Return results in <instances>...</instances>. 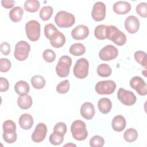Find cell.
Segmentation results:
<instances>
[{"label": "cell", "instance_id": "cell-11", "mask_svg": "<svg viewBox=\"0 0 147 147\" xmlns=\"http://www.w3.org/2000/svg\"><path fill=\"white\" fill-rule=\"evenodd\" d=\"M130 86L133 89H134L140 95L145 96L147 94L146 84L141 77L138 76L133 77L130 80Z\"/></svg>", "mask_w": 147, "mask_h": 147}, {"label": "cell", "instance_id": "cell-42", "mask_svg": "<svg viewBox=\"0 0 147 147\" xmlns=\"http://www.w3.org/2000/svg\"><path fill=\"white\" fill-rule=\"evenodd\" d=\"M0 49L1 53L7 56L10 53V44L7 42H2L0 45Z\"/></svg>", "mask_w": 147, "mask_h": 147}, {"label": "cell", "instance_id": "cell-6", "mask_svg": "<svg viewBox=\"0 0 147 147\" xmlns=\"http://www.w3.org/2000/svg\"><path fill=\"white\" fill-rule=\"evenodd\" d=\"M27 37L32 41L38 40L40 36V24L36 20H30L25 25Z\"/></svg>", "mask_w": 147, "mask_h": 147}, {"label": "cell", "instance_id": "cell-37", "mask_svg": "<svg viewBox=\"0 0 147 147\" xmlns=\"http://www.w3.org/2000/svg\"><path fill=\"white\" fill-rule=\"evenodd\" d=\"M57 31H58L57 29L52 24H47L44 26L45 36L49 40Z\"/></svg>", "mask_w": 147, "mask_h": 147}, {"label": "cell", "instance_id": "cell-7", "mask_svg": "<svg viewBox=\"0 0 147 147\" xmlns=\"http://www.w3.org/2000/svg\"><path fill=\"white\" fill-rule=\"evenodd\" d=\"M89 63L85 58L78 59L74 67L73 72L75 77L78 79H84L88 75Z\"/></svg>", "mask_w": 147, "mask_h": 147}, {"label": "cell", "instance_id": "cell-5", "mask_svg": "<svg viewBox=\"0 0 147 147\" xmlns=\"http://www.w3.org/2000/svg\"><path fill=\"white\" fill-rule=\"evenodd\" d=\"M72 65V59L68 56H61L56 67L57 75L60 78L67 77L69 73V68Z\"/></svg>", "mask_w": 147, "mask_h": 147}, {"label": "cell", "instance_id": "cell-39", "mask_svg": "<svg viewBox=\"0 0 147 147\" xmlns=\"http://www.w3.org/2000/svg\"><path fill=\"white\" fill-rule=\"evenodd\" d=\"M136 12L141 17L144 18L147 17V3L142 2L138 4L136 7Z\"/></svg>", "mask_w": 147, "mask_h": 147}, {"label": "cell", "instance_id": "cell-23", "mask_svg": "<svg viewBox=\"0 0 147 147\" xmlns=\"http://www.w3.org/2000/svg\"><path fill=\"white\" fill-rule=\"evenodd\" d=\"M98 107L99 110L102 114H107L111 110L112 103L109 98H102L99 100Z\"/></svg>", "mask_w": 147, "mask_h": 147}, {"label": "cell", "instance_id": "cell-40", "mask_svg": "<svg viewBox=\"0 0 147 147\" xmlns=\"http://www.w3.org/2000/svg\"><path fill=\"white\" fill-rule=\"evenodd\" d=\"M67 130V127L65 123L62 122L57 123L53 127L54 132L57 133L63 136H64V134L66 133Z\"/></svg>", "mask_w": 147, "mask_h": 147}, {"label": "cell", "instance_id": "cell-18", "mask_svg": "<svg viewBox=\"0 0 147 147\" xmlns=\"http://www.w3.org/2000/svg\"><path fill=\"white\" fill-rule=\"evenodd\" d=\"M113 9L118 14H126L131 10V5L126 1H118L113 5Z\"/></svg>", "mask_w": 147, "mask_h": 147}, {"label": "cell", "instance_id": "cell-19", "mask_svg": "<svg viewBox=\"0 0 147 147\" xmlns=\"http://www.w3.org/2000/svg\"><path fill=\"white\" fill-rule=\"evenodd\" d=\"M51 45L55 48H60L65 42V36L59 30L57 31L49 39Z\"/></svg>", "mask_w": 147, "mask_h": 147}, {"label": "cell", "instance_id": "cell-9", "mask_svg": "<svg viewBox=\"0 0 147 147\" xmlns=\"http://www.w3.org/2000/svg\"><path fill=\"white\" fill-rule=\"evenodd\" d=\"M116 88L115 83L111 80L98 82L95 87V90L100 95H109L113 94Z\"/></svg>", "mask_w": 147, "mask_h": 147}, {"label": "cell", "instance_id": "cell-34", "mask_svg": "<svg viewBox=\"0 0 147 147\" xmlns=\"http://www.w3.org/2000/svg\"><path fill=\"white\" fill-rule=\"evenodd\" d=\"M64 140V136L56 132H53L49 136V141L51 144L54 145L61 144Z\"/></svg>", "mask_w": 147, "mask_h": 147}, {"label": "cell", "instance_id": "cell-43", "mask_svg": "<svg viewBox=\"0 0 147 147\" xmlns=\"http://www.w3.org/2000/svg\"><path fill=\"white\" fill-rule=\"evenodd\" d=\"M9 87V83L8 80L3 77L0 78V91L5 92Z\"/></svg>", "mask_w": 147, "mask_h": 147}, {"label": "cell", "instance_id": "cell-44", "mask_svg": "<svg viewBox=\"0 0 147 147\" xmlns=\"http://www.w3.org/2000/svg\"><path fill=\"white\" fill-rule=\"evenodd\" d=\"M15 2L14 1H1L2 6L6 9H10L13 7L14 5Z\"/></svg>", "mask_w": 147, "mask_h": 147}, {"label": "cell", "instance_id": "cell-15", "mask_svg": "<svg viewBox=\"0 0 147 147\" xmlns=\"http://www.w3.org/2000/svg\"><path fill=\"white\" fill-rule=\"evenodd\" d=\"M140 21L134 16H128L125 21V28L130 34L136 33L140 28Z\"/></svg>", "mask_w": 147, "mask_h": 147}, {"label": "cell", "instance_id": "cell-29", "mask_svg": "<svg viewBox=\"0 0 147 147\" xmlns=\"http://www.w3.org/2000/svg\"><path fill=\"white\" fill-rule=\"evenodd\" d=\"M111 72L112 70L110 67L105 63L99 65L97 68V74L101 77H108L111 74Z\"/></svg>", "mask_w": 147, "mask_h": 147}, {"label": "cell", "instance_id": "cell-8", "mask_svg": "<svg viewBox=\"0 0 147 147\" xmlns=\"http://www.w3.org/2000/svg\"><path fill=\"white\" fill-rule=\"evenodd\" d=\"M30 51V44L25 41H20L15 46L14 56L18 61H24L28 58Z\"/></svg>", "mask_w": 147, "mask_h": 147}, {"label": "cell", "instance_id": "cell-41", "mask_svg": "<svg viewBox=\"0 0 147 147\" xmlns=\"http://www.w3.org/2000/svg\"><path fill=\"white\" fill-rule=\"evenodd\" d=\"M11 64L9 60L5 58L0 59V71L2 72H7L11 68Z\"/></svg>", "mask_w": 147, "mask_h": 147}, {"label": "cell", "instance_id": "cell-22", "mask_svg": "<svg viewBox=\"0 0 147 147\" xmlns=\"http://www.w3.org/2000/svg\"><path fill=\"white\" fill-rule=\"evenodd\" d=\"M33 100L32 97L26 94L20 95L17 99V104L18 106L23 110L29 109L32 105Z\"/></svg>", "mask_w": 147, "mask_h": 147}, {"label": "cell", "instance_id": "cell-3", "mask_svg": "<svg viewBox=\"0 0 147 147\" xmlns=\"http://www.w3.org/2000/svg\"><path fill=\"white\" fill-rule=\"evenodd\" d=\"M106 37L107 39L112 41L114 44L119 46L124 45L126 41V36L125 34L113 25L107 26Z\"/></svg>", "mask_w": 147, "mask_h": 147}, {"label": "cell", "instance_id": "cell-17", "mask_svg": "<svg viewBox=\"0 0 147 147\" xmlns=\"http://www.w3.org/2000/svg\"><path fill=\"white\" fill-rule=\"evenodd\" d=\"M95 108L91 102L84 103L80 107V114L85 119H91L95 115Z\"/></svg>", "mask_w": 147, "mask_h": 147}, {"label": "cell", "instance_id": "cell-21", "mask_svg": "<svg viewBox=\"0 0 147 147\" xmlns=\"http://www.w3.org/2000/svg\"><path fill=\"white\" fill-rule=\"evenodd\" d=\"M19 125L24 130L30 129L33 125V118L29 114H23L19 118Z\"/></svg>", "mask_w": 147, "mask_h": 147}, {"label": "cell", "instance_id": "cell-27", "mask_svg": "<svg viewBox=\"0 0 147 147\" xmlns=\"http://www.w3.org/2000/svg\"><path fill=\"white\" fill-rule=\"evenodd\" d=\"M40 4L38 1L28 0L26 1L24 5V9L30 13L36 12L40 8Z\"/></svg>", "mask_w": 147, "mask_h": 147}, {"label": "cell", "instance_id": "cell-4", "mask_svg": "<svg viewBox=\"0 0 147 147\" xmlns=\"http://www.w3.org/2000/svg\"><path fill=\"white\" fill-rule=\"evenodd\" d=\"M55 22L59 27L67 28L75 24V18L72 14L61 10L57 13L55 17Z\"/></svg>", "mask_w": 147, "mask_h": 147}, {"label": "cell", "instance_id": "cell-1", "mask_svg": "<svg viewBox=\"0 0 147 147\" xmlns=\"http://www.w3.org/2000/svg\"><path fill=\"white\" fill-rule=\"evenodd\" d=\"M3 139L8 144H13L17 140L16 125L11 120L5 121L2 126Z\"/></svg>", "mask_w": 147, "mask_h": 147}, {"label": "cell", "instance_id": "cell-31", "mask_svg": "<svg viewBox=\"0 0 147 147\" xmlns=\"http://www.w3.org/2000/svg\"><path fill=\"white\" fill-rule=\"evenodd\" d=\"M137 137V131L133 128H129L127 129L123 134V138L125 140L129 142H132L136 141Z\"/></svg>", "mask_w": 147, "mask_h": 147}, {"label": "cell", "instance_id": "cell-16", "mask_svg": "<svg viewBox=\"0 0 147 147\" xmlns=\"http://www.w3.org/2000/svg\"><path fill=\"white\" fill-rule=\"evenodd\" d=\"M89 34V29L86 25H79L74 28L71 35L74 39L80 40L86 38Z\"/></svg>", "mask_w": 147, "mask_h": 147}, {"label": "cell", "instance_id": "cell-28", "mask_svg": "<svg viewBox=\"0 0 147 147\" xmlns=\"http://www.w3.org/2000/svg\"><path fill=\"white\" fill-rule=\"evenodd\" d=\"M31 84L36 89H41L45 84V80L41 75H34L31 78Z\"/></svg>", "mask_w": 147, "mask_h": 147}, {"label": "cell", "instance_id": "cell-10", "mask_svg": "<svg viewBox=\"0 0 147 147\" xmlns=\"http://www.w3.org/2000/svg\"><path fill=\"white\" fill-rule=\"evenodd\" d=\"M117 97L122 103L129 106L133 105L137 100V98L133 92L126 90L122 88H120L118 90Z\"/></svg>", "mask_w": 147, "mask_h": 147}, {"label": "cell", "instance_id": "cell-30", "mask_svg": "<svg viewBox=\"0 0 147 147\" xmlns=\"http://www.w3.org/2000/svg\"><path fill=\"white\" fill-rule=\"evenodd\" d=\"M94 35L99 40H105L107 38V26L105 25H98L94 30Z\"/></svg>", "mask_w": 147, "mask_h": 147}, {"label": "cell", "instance_id": "cell-13", "mask_svg": "<svg viewBox=\"0 0 147 147\" xmlns=\"http://www.w3.org/2000/svg\"><path fill=\"white\" fill-rule=\"evenodd\" d=\"M106 7L104 3L102 2H96L92 7L91 11L92 18L96 21H101L106 17Z\"/></svg>", "mask_w": 147, "mask_h": 147}, {"label": "cell", "instance_id": "cell-38", "mask_svg": "<svg viewBox=\"0 0 147 147\" xmlns=\"http://www.w3.org/2000/svg\"><path fill=\"white\" fill-rule=\"evenodd\" d=\"M42 57L45 61L48 63H52L56 59V54L53 50L47 49L44 51Z\"/></svg>", "mask_w": 147, "mask_h": 147}, {"label": "cell", "instance_id": "cell-2", "mask_svg": "<svg viewBox=\"0 0 147 147\" xmlns=\"http://www.w3.org/2000/svg\"><path fill=\"white\" fill-rule=\"evenodd\" d=\"M71 131L73 138L78 141L84 140L88 136L86 123L81 120H76L72 122Z\"/></svg>", "mask_w": 147, "mask_h": 147}, {"label": "cell", "instance_id": "cell-12", "mask_svg": "<svg viewBox=\"0 0 147 147\" xmlns=\"http://www.w3.org/2000/svg\"><path fill=\"white\" fill-rule=\"evenodd\" d=\"M118 55V49L113 45L104 47L99 53V58L103 61H109L115 59Z\"/></svg>", "mask_w": 147, "mask_h": 147}, {"label": "cell", "instance_id": "cell-36", "mask_svg": "<svg viewBox=\"0 0 147 147\" xmlns=\"http://www.w3.org/2000/svg\"><path fill=\"white\" fill-rule=\"evenodd\" d=\"M69 89V83L68 80H64L59 83L56 86V91L59 94H65Z\"/></svg>", "mask_w": 147, "mask_h": 147}, {"label": "cell", "instance_id": "cell-33", "mask_svg": "<svg viewBox=\"0 0 147 147\" xmlns=\"http://www.w3.org/2000/svg\"><path fill=\"white\" fill-rule=\"evenodd\" d=\"M134 57L136 61L141 64L142 66L146 67L147 63V58L146 53L142 51H136L134 54Z\"/></svg>", "mask_w": 147, "mask_h": 147}, {"label": "cell", "instance_id": "cell-20", "mask_svg": "<svg viewBox=\"0 0 147 147\" xmlns=\"http://www.w3.org/2000/svg\"><path fill=\"white\" fill-rule=\"evenodd\" d=\"M126 122L125 118L121 115L114 117L112 120V128L115 131L121 132L124 130L126 127Z\"/></svg>", "mask_w": 147, "mask_h": 147}, {"label": "cell", "instance_id": "cell-25", "mask_svg": "<svg viewBox=\"0 0 147 147\" xmlns=\"http://www.w3.org/2000/svg\"><path fill=\"white\" fill-rule=\"evenodd\" d=\"M14 90L17 94L21 95L28 94L29 92L30 87L26 82L20 80L16 83L14 86Z\"/></svg>", "mask_w": 147, "mask_h": 147}, {"label": "cell", "instance_id": "cell-32", "mask_svg": "<svg viewBox=\"0 0 147 147\" xmlns=\"http://www.w3.org/2000/svg\"><path fill=\"white\" fill-rule=\"evenodd\" d=\"M53 9L52 7L50 6H44L43 7L41 8V9L40 11V13H39L40 17L43 21L48 20L51 17L53 14Z\"/></svg>", "mask_w": 147, "mask_h": 147}, {"label": "cell", "instance_id": "cell-14", "mask_svg": "<svg viewBox=\"0 0 147 147\" xmlns=\"http://www.w3.org/2000/svg\"><path fill=\"white\" fill-rule=\"evenodd\" d=\"M47 133V127L44 123H38L32 134V140L36 143L42 142L45 138Z\"/></svg>", "mask_w": 147, "mask_h": 147}, {"label": "cell", "instance_id": "cell-35", "mask_svg": "<svg viewBox=\"0 0 147 147\" xmlns=\"http://www.w3.org/2000/svg\"><path fill=\"white\" fill-rule=\"evenodd\" d=\"M105 144L103 138L100 136H93L90 140V145L91 147H102Z\"/></svg>", "mask_w": 147, "mask_h": 147}, {"label": "cell", "instance_id": "cell-24", "mask_svg": "<svg viewBox=\"0 0 147 147\" xmlns=\"http://www.w3.org/2000/svg\"><path fill=\"white\" fill-rule=\"evenodd\" d=\"M24 14V10L20 6H16L11 9L9 12V17L14 22H17L21 20Z\"/></svg>", "mask_w": 147, "mask_h": 147}, {"label": "cell", "instance_id": "cell-26", "mask_svg": "<svg viewBox=\"0 0 147 147\" xmlns=\"http://www.w3.org/2000/svg\"><path fill=\"white\" fill-rule=\"evenodd\" d=\"M69 52L75 56H79L83 55L86 52V48L81 43L72 44L69 48Z\"/></svg>", "mask_w": 147, "mask_h": 147}]
</instances>
